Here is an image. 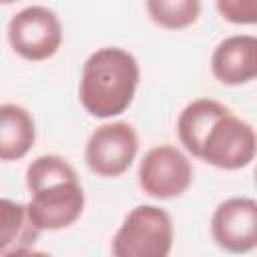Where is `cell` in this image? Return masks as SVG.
I'll return each mask as SVG.
<instances>
[{
	"instance_id": "obj_1",
	"label": "cell",
	"mask_w": 257,
	"mask_h": 257,
	"mask_svg": "<svg viewBox=\"0 0 257 257\" xmlns=\"http://www.w3.org/2000/svg\"><path fill=\"white\" fill-rule=\"evenodd\" d=\"M177 135L195 159L223 171L243 169L255 157L253 126L213 98L189 102L179 114Z\"/></svg>"
},
{
	"instance_id": "obj_2",
	"label": "cell",
	"mask_w": 257,
	"mask_h": 257,
	"mask_svg": "<svg viewBox=\"0 0 257 257\" xmlns=\"http://www.w3.org/2000/svg\"><path fill=\"white\" fill-rule=\"evenodd\" d=\"M28 217L40 231L74 225L84 211V191L72 165L58 155H40L26 169Z\"/></svg>"
},
{
	"instance_id": "obj_3",
	"label": "cell",
	"mask_w": 257,
	"mask_h": 257,
	"mask_svg": "<svg viewBox=\"0 0 257 257\" xmlns=\"http://www.w3.org/2000/svg\"><path fill=\"white\" fill-rule=\"evenodd\" d=\"M139 78V62L128 50L118 46L98 48L82 66L78 86L80 104L96 118L122 114L135 98Z\"/></svg>"
},
{
	"instance_id": "obj_4",
	"label": "cell",
	"mask_w": 257,
	"mask_h": 257,
	"mask_svg": "<svg viewBox=\"0 0 257 257\" xmlns=\"http://www.w3.org/2000/svg\"><path fill=\"white\" fill-rule=\"evenodd\" d=\"M171 215L155 205L135 207L112 237L114 257H167L173 247Z\"/></svg>"
},
{
	"instance_id": "obj_5",
	"label": "cell",
	"mask_w": 257,
	"mask_h": 257,
	"mask_svg": "<svg viewBox=\"0 0 257 257\" xmlns=\"http://www.w3.org/2000/svg\"><path fill=\"white\" fill-rule=\"evenodd\" d=\"M8 42L12 50L32 62L54 56L62 44V24L46 6H28L8 22Z\"/></svg>"
},
{
	"instance_id": "obj_6",
	"label": "cell",
	"mask_w": 257,
	"mask_h": 257,
	"mask_svg": "<svg viewBox=\"0 0 257 257\" xmlns=\"http://www.w3.org/2000/svg\"><path fill=\"white\" fill-rule=\"evenodd\" d=\"M139 153V137L133 124L124 120L104 122L92 131L86 143L84 161L86 167L106 179L126 173Z\"/></svg>"
},
{
	"instance_id": "obj_7",
	"label": "cell",
	"mask_w": 257,
	"mask_h": 257,
	"mask_svg": "<svg viewBox=\"0 0 257 257\" xmlns=\"http://www.w3.org/2000/svg\"><path fill=\"white\" fill-rule=\"evenodd\" d=\"M191 183L193 165L177 147H153L139 165V185L149 197L175 199L187 193Z\"/></svg>"
},
{
	"instance_id": "obj_8",
	"label": "cell",
	"mask_w": 257,
	"mask_h": 257,
	"mask_svg": "<svg viewBox=\"0 0 257 257\" xmlns=\"http://www.w3.org/2000/svg\"><path fill=\"white\" fill-rule=\"evenodd\" d=\"M213 241L229 253H247L257 245V201L233 197L223 201L211 217Z\"/></svg>"
},
{
	"instance_id": "obj_9",
	"label": "cell",
	"mask_w": 257,
	"mask_h": 257,
	"mask_svg": "<svg viewBox=\"0 0 257 257\" xmlns=\"http://www.w3.org/2000/svg\"><path fill=\"white\" fill-rule=\"evenodd\" d=\"M213 76L227 86H241L257 76V38L235 34L217 44L211 56Z\"/></svg>"
},
{
	"instance_id": "obj_10",
	"label": "cell",
	"mask_w": 257,
	"mask_h": 257,
	"mask_svg": "<svg viewBox=\"0 0 257 257\" xmlns=\"http://www.w3.org/2000/svg\"><path fill=\"white\" fill-rule=\"evenodd\" d=\"M40 233L42 231L28 217L26 205L12 199H0V255L2 257L30 253Z\"/></svg>"
},
{
	"instance_id": "obj_11",
	"label": "cell",
	"mask_w": 257,
	"mask_h": 257,
	"mask_svg": "<svg viewBox=\"0 0 257 257\" xmlns=\"http://www.w3.org/2000/svg\"><path fill=\"white\" fill-rule=\"evenodd\" d=\"M36 141L32 114L14 102L0 104V161H18L26 157Z\"/></svg>"
},
{
	"instance_id": "obj_12",
	"label": "cell",
	"mask_w": 257,
	"mask_h": 257,
	"mask_svg": "<svg viewBox=\"0 0 257 257\" xmlns=\"http://www.w3.org/2000/svg\"><path fill=\"white\" fill-rule=\"evenodd\" d=\"M151 20L165 30H183L197 22L201 0H147Z\"/></svg>"
},
{
	"instance_id": "obj_13",
	"label": "cell",
	"mask_w": 257,
	"mask_h": 257,
	"mask_svg": "<svg viewBox=\"0 0 257 257\" xmlns=\"http://www.w3.org/2000/svg\"><path fill=\"white\" fill-rule=\"evenodd\" d=\"M219 14L231 24L251 26L257 22V0H215Z\"/></svg>"
},
{
	"instance_id": "obj_14",
	"label": "cell",
	"mask_w": 257,
	"mask_h": 257,
	"mask_svg": "<svg viewBox=\"0 0 257 257\" xmlns=\"http://www.w3.org/2000/svg\"><path fill=\"white\" fill-rule=\"evenodd\" d=\"M12 2H16V0H0V4H12Z\"/></svg>"
}]
</instances>
